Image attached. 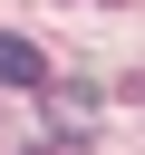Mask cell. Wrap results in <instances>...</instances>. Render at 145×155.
I'll list each match as a JSON object with an SVG mask.
<instances>
[{"label":"cell","mask_w":145,"mask_h":155,"mask_svg":"<svg viewBox=\"0 0 145 155\" xmlns=\"http://www.w3.org/2000/svg\"><path fill=\"white\" fill-rule=\"evenodd\" d=\"M0 87H48V58H39V39H10V29H0Z\"/></svg>","instance_id":"1"}]
</instances>
